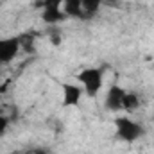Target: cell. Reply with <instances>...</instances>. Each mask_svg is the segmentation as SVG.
I'll return each mask as SVG.
<instances>
[{"mask_svg": "<svg viewBox=\"0 0 154 154\" xmlns=\"http://www.w3.org/2000/svg\"><path fill=\"white\" fill-rule=\"evenodd\" d=\"M115 134L118 140L122 142H136L145 134V129L142 127V124H138L136 120H131L129 116H118L115 118Z\"/></svg>", "mask_w": 154, "mask_h": 154, "instance_id": "1", "label": "cell"}, {"mask_svg": "<svg viewBox=\"0 0 154 154\" xmlns=\"http://www.w3.org/2000/svg\"><path fill=\"white\" fill-rule=\"evenodd\" d=\"M77 81L82 84V90L88 97H97L100 88H102V82H104V70L102 68H84L77 74Z\"/></svg>", "mask_w": 154, "mask_h": 154, "instance_id": "2", "label": "cell"}, {"mask_svg": "<svg viewBox=\"0 0 154 154\" xmlns=\"http://www.w3.org/2000/svg\"><path fill=\"white\" fill-rule=\"evenodd\" d=\"M41 20L48 25L65 22L68 16L63 11V0H41Z\"/></svg>", "mask_w": 154, "mask_h": 154, "instance_id": "3", "label": "cell"}, {"mask_svg": "<svg viewBox=\"0 0 154 154\" xmlns=\"http://www.w3.org/2000/svg\"><path fill=\"white\" fill-rule=\"evenodd\" d=\"M22 48V39L20 36H11V38L0 39V63H11Z\"/></svg>", "mask_w": 154, "mask_h": 154, "instance_id": "4", "label": "cell"}, {"mask_svg": "<svg viewBox=\"0 0 154 154\" xmlns=\"http://www.w3.org/2000/svg\"><path fill=\"white\" fill-rule=\"evenodd\" d=\"M124 95H125V90L115 82L109 86L108 93H106V100H104V108L111 113H118L122 111V104H124Z\"/></svg>", "mask_w": 154, "mask_h": 154, "instance_id": "5", "label": "cell"}, {"mask_svg": "<svg viewBox=\"0 0 154 154\" xmlns=\"http://www.w3.org/2000/svg\"><path fill=\"white\" fill-rule=\"evenodd\" d=\"M63 90V106L66 108H72V106H79L81 100H82V95H84V90L77 84L72 82H65L61 86Z\"/></svg>", "mask_w": 154, "mask_h": 154, "instance_id": "6", "label": "cell"}, {"mask_svg": "<svg viewBox=\"0 0 154 154\" xmlns=\"http://www.w3.org/2000/svg\"><path fill=\"white\" fill-rule=\"evenodd\" d=\"M63 11L68 18H79L84 20L82 13V2L81 0H63Z\"/></svg>", "mask_w": 154, "mask_h": 154, "instance_id": "7", "label": "cell"}, {"mask_svg": "<svg viewBox=\"0 0 154 154\" xmlns=\"http://www.w3.org/2000/svg\"><path fill=\"white\" fill-rule=\"evenodd\" d=\"M142 106V100H140V95L136 91H125L124 95V104H122V109L127 111V113H134L138 108Z\"/></svg>", "mask_w": 154, "mask_h": 154, "instance_id": "8", "label": "cell"}, {"mask_svg": "<svg viewBox=\"0 0 154 154\" xmlns=\"http://www.w3.org/2000/svg\"><path fill=\"white\" fill-rule=\"evenodd\" d=\"M82 2V13H84V20L93 18L102 5V0H81Z\"/></svg>", "mask_w": 154, "mask_h": 154, "instance_id": "9", "label": "cell"}, {"mask_svg": "<svg viewBox=\"0 0 154 154\" xmlns=\"http://www.w3.org/2000/svg\"><path fill=\"white\" fill-rule=\"evenodd\" d=\"M9 116L7 115H0V136H4L5 134V131H7V127H9Z\"/></svg>", "mask_w": 154, "mask_h": 154, "instance_id": "10", "label": "cell"}, {"mask_svg": "<svg viewBox=\"0 0 154 154\" xmlns=\"http://www.w3.org/2000/svg\"><path fill=\"white\" fill-rule=\"evenodd\" d=\"M48 38H50V43H52L54 47H59V45L63 43V36H61L59 32H52V34H48Z\"/></svg>", "mask_w": 154, "mask_h": 154, "instance_id": "11", "label": "cell"}, {"mask_svg": "<svg viewBox=\"0 0 154 154\" xmlns=\"http://www.w3.org/2000/svg\"><path fill=\"white\" fill-rule=\"evenodd\" d=\"M22 154H48V151L38 147V149H29V151H25V152H22Z\"/></svg>", "mask_w": 154, "mask_h": 154, "instance_id": "12", "label": "cell"}]
</instances>
